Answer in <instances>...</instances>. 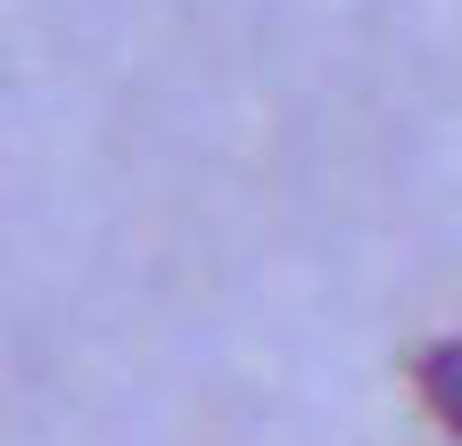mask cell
Returning a JSON list of instances; mask_svg holds the SVG:
<instances>
[{"label":"cell","instance_id":"1","mask_svg":"<svg viewBox=\"0 0 462 446\" xmlns=\"http://www.w3.org/2000/svg\"><path fill=\"white\" fill-rule=\"evenodd\" d=\"M413 380H421V405L462 438V339H438V348H421V364H413Z\"/></svg>","mask_w":462,"mask_h":446}]
</instances>
